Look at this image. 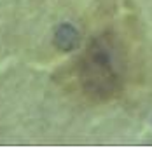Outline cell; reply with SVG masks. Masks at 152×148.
I'll list each match as a JSON object with an SVG mask.
<instances>
[{
	"label": "cell",
	"instance_id": "6da1fadb",
	"mask_svg": "<svg viewBox=\"0 0 152 148\" xmlns=\"http://www.w3.org/2000/svg\"><path fill=\"white\" fill-rule=\"evenodd\" d=\"M75 78L80 92L93 103H108L121 94L126 80V52L114 31L93 37L77 59Z\"/></svg>",
	"mask_w": 152,
	"mask_h": 148
},
{
	"label": "cell",
	"instance_id": "7a4b0ae2",
	"mask_svg": "<svg viewBox=\"0 0 152 148\" xmlns=\"http://www.w3.org/2000/svg\"><path fill=\"white\" fill-rule=\"evenodd\" d=\"M53 42H54V47L58 51L70 52V51L77 49V45H79V31L70 23H61L54 31Z\"/></svg>",
	"mask_w": 152,
	"mask_h": 148
}]
</instances>
